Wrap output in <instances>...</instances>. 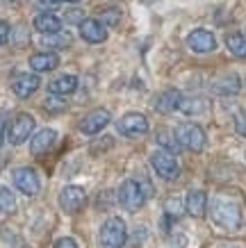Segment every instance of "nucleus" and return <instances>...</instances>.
<instances>
[{"mask_svg":"<svg viewBox=\"0 0 246 248\" xmlns=\"http://www.w3.org/2000/svg\"><path fill=\"white\" fill-rule=\"evenodd\" d=\"M2 141H5V121L0 116V146H2Z\"/></svg>","mask_w":246,"mask_h":248,"instance_id":"nucleus-31","label":"nucleus"},{"mask_svg":"<svg viewBox=\"0 0 246 248\" xmlns=\"http://www.w3.org/2000/svg\"><path fill=\"white\" fill-rule=\"evenodd\" d=\"M212 89H214L219 96H235V93H239V89H242V80H239L237 73H226V76L216 78L214 84H212Z\"/></svg>","mask_w":246,"mask_h":248,"instance_id":"nucleus-17","label":"nucleus"},{"mask_svg":"<svg viewBox=\"0 0 246 248\" xmlns=\"http://www.w3.org/2000/svg\"><path fill=\"white\" fill-rule=\"evenodd\" d=\"M116 130H119L123 137H142L148 132V119L144 114H126L123 119H119L116 123Z\"/></svg>","mask_w":246,"mask_h":248,"instance_id":"nucleus-9","label":"nucleus"},{"mask_svg":"<svg viewBox=\"0 0 246 248\" xmlns=\"http://www.w3.org/2000/svg\"><path fill=\"white\" fill-rule=\"evenodd\" d=\"M150 166H153V171H155L162 180H178L180 164H178V159L173 157V153L164 151V148L155 151L150 155Z\"/></svg>","mask_w":246,"mask_h":248,"instance_id":"nucleus-5","label":"nucleus"},{"mask_svg":"<svg viewBox=\"0 0 246 248\" xmlns=\"http://www.w3.org/2000/svg\"><path fill=\"white\" fill-rule=\"evenodd\" d=\"M103 21L107 23V25H119V21H121V9L119 7H107V9H103Z\"/></svg>","mask_w":246,"mask_h":248,"instance_id":"nucleus-26","label":"nucleus"},{"mask_svg":"<svg viewBox=\"0 0 246 248\" xmlns=\"http://www.w3.org/2000/svg\"><path fill=\"white\" fill-rule=\"evenodd\" d=\"M55 141H57V132H55V130H50V128L39 130L37 135L32 137V141H30L32 155H46V153L55 146Z\"/></svg>","mask_w":246,"mask_h":248,"instance_id":"nucleus-14","label":"nucleus"},{"mask_svg":"<svg viewBox=\"0 0 246 248\" xmlns=\"http://www.w3.org/2000/svg\"><path fill=\"white\" fill-rule=\"evenodd\" d=\"M180 91L176 89H169L164 91V93H160V98L155 100V109L160 114H171V112H178V103H180Z\"/></svg>","mask_w":246,"mask_h":248,"instance_id":"nucleus-21","label":"nucleus"},{"mask_svg":"<svg viewBox=\"0 0 246 248\" xmlns=\"http://www.w3.org/2000/svg\"><path fill=\"white\" fill-rule=\"evenodd\" d=\"M52 248H78V241H75L73 237H62V239L55 241Z\"/></svg>","mask_w":246,"mask_h":248,"instance_id":"nucleus-28","label":"nucleus"},{"mask_svg":"<svg viewBox=\"0 0 246 248\" xmlns=\"http://www.w3.org/2000/svg\"><path fill=\"white\" fill-rule=\"evenodd\" d=\"M78 89V78L71 76V73H64V76L55 78L50 84H48V91H50V96H71L73 91Z\"/></svg>","mask_w":246,"mask_h":248,"instance_id":"nucleus-16","label":"nucleus"},{"mask_svg":"<svg viewBox=\"0 0 246 248\" xmlns=\"http://www.w3.org/2000/svg\"><path fill=\"white\" fill-rule=\"evenodd\" d=\"M187 46L194 50V53H212L216 48V37L210 30H194L189 32L187 37Z\"/></svg>","mask_w":246,"mask_h":248,"instance_id":"nucleus-11","label":"nucleus"},{"mask_svg":"<svg viewBox=\"0 0 246 248\" xmlns=\"http://www.w3.org/2000/svg\"><path fill=\"white\" fill-rule=\"evenodd\" d=\"M0 210L2 212H14L16 210V196L14 191L5 185H0Z\"/></svg>","mask_w":246,"mask_h":248,"instance_id":"nucleus-25","label":"nucleus"},{"mask_svg":"<svg viewBox=\"0 0 246 248\" xmlns=\"http://www.w3.org/2000/svg\"><path fill=\"white\" fill-rule=\"evenodd\" d=\"M34 30L41 32V34H52V32L62 30V21L52 12H41V14L34 18Z\"/></svg>","mask_w":246,"mask_h":248,"instance_id":"nucleus-20","label":"nucleus"},{"mask_svg":"<svg viewBox=\"0 0 246 248\" xmlns=\"http://www.w3.org/2000/svg\"><path fill=\"white\" fill-rule=\"evenodd\" d=\"M39 84H41V80L34 73H18L14 78V82H12V89L18 98H30L39 89Z\"/></svg>","mask_w":246,"mask_h":248,"instance_id":"nucleus-13","label":"nucleus"},{"mask_svg":"<svg viewBox=\"0 0 246 248\" xmlns=\"http://www.w3.org/2000/svg\"><path fill=\"white\" fill-rule=\"evenodd\" d=\"M173 132H176V139L180 141V146L192 153H201L205 148V143H208L205 130L201 125H196V123H180V125H176Z\"/></svg>","mask_w":246,"mask_h":248,"instance_id":"nucleus-4","label":"nucleus"},{"mask_svg":"<svg viewBox=\"0 0 246 248\" xmlns=\"http://www.w3.org/2000/svg\"><path fill=\"white\" fill-rule=\"evenodd\" d=\"M16 248H30V246H23V244H21V246H16Z\"/></svg>","mask_w":246,"mask_h":248,"instance_id":"nucleus-33","label":"nucleus"},{"mask_svg":"<svg viewBox=\"0 0 246 248\" xmlns=\"http://www.w3.org/2000/svg\"><path fill=\"white\" fill-rule=\"evenodd\" d=\"M226 46H228V50H230L235 57H239V60H244V57H246V37H244V34H239V32L228 34Z\"/></svg>","mask_w":246,"mask_h":248,"instance_id":"nucleus-23","label":"nucleus"},{"mask_svg":"<svg viewBox=\"0 0 246 248\" xmlns=\"http://www.w3.org/2000/svg\"><path fill=\"white\" fill-rule=\"evenodd\" d=\"M12 178H14V185H16V189H18L21 194L37 196L39 191H41V180H39L37 171L30 169V166H21V169H16Z\"/></svg>","mask_w":246,"mask_h":248,"instance_id":"nucleus-8","label":"nucleus"},{"mask_svg":"<svg viewBox=\"0 0 246 248\" xmlns=\"http://www.w3.org/2000/svg\"><path fill=\"white\" fill-rule=\"evenodd\" d=\"M126 241H128V226L123 218L112 217L100 226V232H98L100 248H123Z\"/></svg>","mask_w":246,"mask_h":248,"instance_id":"nucleus-2","label":"nucleus"},{"mask_svg":"<svg viewBox=\"0 0 246 248\" xmlns=\"http://www.w3.org/2000/svg\"><path fill=\"white\" fill-rule=\"evenodd\" d=\"M57 203H60V207L66 214H78L84 207V203H87V194L78 185H66L60 191V196H57Z\"/></svg>","mask_w":246,"mask_h":248,"instance_id":"nucleus-7","label":"nucleus"},{"mask_svg":"<svg viewBox=\"0 0 246 248\" xmlns=\"http://www.w3.org/2000/svg\"><path fill=\"white\" fill-rule=\"evenodd\" d=\"M185 210L192 214V217H203L208 212V194L201 191V189H192L185 198Z\"/></svg>","mask_w":246,"mask_h":248,"instance_id":"nucleus-15","label":"nucleus"},{"mask_svg":"<svg viewBox=\"0 0 246 248\" xmlns=\"http://www.w3.org/2000/svg\"><path fill=\"white\" fill-rule=\"evenodd\" d=\"M216 248H246L244 244H232V241H221V244H216Z\"/></svg>","mask_w":246,"mask_h":248,"instance_id":"nucleus-30","label":"nucleus"},{"mask_svg":"<svg viewBox=\"0 0 246 248\" xmlns=\"http://www.w3.org/2000/svg\"><path fill=\"white\" fill-rule=\"evenodd\" d=\"M60 66V57L52 53V50H46V53H37L30 57V68L34 73H46V71H52V68Z\"/></svg>","mask_w":246,"mask_h":248,"instance_id":"nucleus-18","label":"nucleus"},{"mask_svg":"<svg viewBox=\"0 0 246 248\" xmlns=\"http://www.w3.org/2000/svg\"><path fill=\"white\" fill-rule=\"evenodd\" d=\"M71 44V34L68 32H52V34H44V39H41V46H46V48H66V46Z\"/></svg>","mask_w":246,"mask_h":248,"instance_id":"nucleus-24","label":"nucleus"},{"mask_svg":"<svg viewBox=\"0 0 246 248\" xmlns=\"http://www.w3.org/2000/svg\"><path fill=\"white\" fill-rule=\"evenodd\" d=\"M32 130H34V116L30 114H18L14 116V121L9 123L7 128V141L12 146H21L32 137Z\"/></svg>","mask_w":246,"mask_h":248,"instance_id":"nucleus-6","label":"nucleus"},{"mask_svg":"<svg viewBox=\"0 0 246 248\" xmlns=\"http://www.w3.org/2000/svg\"><path fill=\"white\" fill-rule=\"evenodd\" d=\"M107 123H110V112L107 109H94L80 121V132L87 137L98 135L100 130L107 128Z\"/></svg>","mask_w":246,"mask_h":248,"instance_id":"nucleus-10","label":"nucleus"},{"mask_svg":"<svg viewBox=\"0 0 246 248\" xmlns=\"http://www.w3.org/2000/svg\"><path fill=\"white\" fill-rule=\"evenodd\" d=\"M235 130L242 137H246V114H239L237 119H235Z\"/></svg>","mask_w":246,"mask_h":248,"instance_id":"nucleus-29","label":"nucleus"},{"mask_svg":"<svg viewBox=\"0 0 246 248\" xmlns=\"http://www.w3.org/2000/svg\"><path fill=\"white\" fill-rule=\"evenodd\" d=\"M178 112H182L185 116H198V114H205L208 112V100L196 98V96H180Z\"/></svg>","mask_w":246,"mask_h":248,"instance_id":"nucleus-19","label":"nucleus"},{"mask_svg":"<svg viewBox=\"0 0 246 248\" xmlns=\"http://www.w3.org/2000/svg\"><path fill=\"white\" fill-rule=\"evenodd\" d=\"M60 2H80V0H60Z\"/></svg>","mask_w":246,"mask_h":248,"instance_id":"nucleus-32","label":"nucleus"},{"mask_svg":"<svg viewBox=\"0 0 246 248\" xmlns=\"http://www.w3.org/2000/svg\"><path fill=\"white\" fill-rule=\"evenodd\" d=\"M148 201V196L144 194L142 185L139 180H134V178H128L119 185V205L123 210L128 212H139L142 210V205Z\"/></svg>","mask_w":246,"mask_h":248,"instance_id":"nucleus-3","label":"nucleus"},{"mask_svg":"<svg viewBox=\"0 0 246 248\" xmlns=\"http://www.w3.org/2000/svg\"><path fill=\"white\" fill-rule=\"evenodd\" d=\"M12 37V25L7 21H0V46H5Z\"/></svg>","mask_w":246,"mask_h":248,"instance_id":"nucleus-27","label":"nucleus"},{"mask_svg":"<svg viewBox=\"0 0 246 248\" xmlns=\"http://www.w3.org/2000/svg\"><path fill=\"white\" fill-rule=\"evenodd\" d=\"M210 221L214 223L221 232H239L244 226V207L239 203V198L228 194L214 196L208 205Z\"/></svg>","mask_w":246,"mask_h":248,"instance_id":"nucleus-1","label":"nucleus"},{"mask_svg":"<svg viewBox=\"0 0 246 248\" xmlns=\"http://www.w3.org/2000/svg\"><path fill=\"white\" fill-rule=\"evenodd\" d=\"M80 37L87 44H103L107 39V28L98 18H84L80 23Z\"/></svg>","mask_w":246,"mask_h":248,"instance_id":"nucleus-12","label":"nucleus"},{"mask_svg":"<svg viewBox=\"0 0 246 248\" xmlns=\"http://www.w3.org/2000/svg\"><path fill=\"white\" fill-rule=\"evenodd\" d=\"M157 143H160V148L173 153V155L182 148L180 141L176 139V132H171V130H160V132H157Z\"/></svg>","mask_w":246,"mask_h":248,"instance_id":"nucleus-22","label":"nucleus"}]
</instances>
